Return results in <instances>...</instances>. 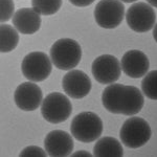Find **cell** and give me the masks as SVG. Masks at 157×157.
I'll list each match as a JSON object with an SVG mask.
<instances>
[{"mask_svg": "<svg viewBox=\"0 0 157 157\" xmlns=\"http://www.w3.org/2000/svg\"><path fill=\"white\" fill-rule=\"evenodd\" d=\"M125 15V6L121 0H101L94 9L95 22L105 29L120 26Z\"/></svg>", "mask_w": 157, "mask_h": 157, "instance_id": "7", "label": "cell"}, {"mask_svg": "<svg viewBox=\"0 0 157 157\" xmlns=\"http://www.w3.org/2000/svg\"><path fill=\"white\" fill-rule=\"evenodd\" d=\"M63 0H32V6L43 16L57 14L62 6Z\"/></svg>", "mask_w": 157, "mask_h": 157, "instance_id": "17", "label": "cell"}, {"mask_svg": "<svg viewBox=\"0 0 157 157\" xmlns=\"http://www.w3.org/2000/svg\"><path fill=\"white\" fill-rule=\"evenodd\" d=\"M121 2H126V3H134V2H136L137 0H121Z\"/></svg>", "mask_w": 157, "mask_h": 157, "instance_id": "25", "label": "cell"}, {"mask_svg": "<svg viewBox=\"0 0 157 157\" xmlns=\"http://www.w3.org/2000/svg\"><path fill=\"white\" fill-rule=\"evenodd\" d=\"M152 136V130L148 121L138 116L128 118L123 124L120 132L121 143L127 148L137 149L145 146Z\"/></svg>", "mask_w": 157, "mask_h": 157, "instance_id": "4", "label": "cell"}, {"mask_svg": "<svg viewBox=\"0 0 157 157\" xmlns=\"http://www.w3.org/2000/svg\"><path fill=\"white\" fill-rule=\"evenodd\" d=\"M102 103L110 113L132 116L143 109L145 98L135 86L113 83L104 89Z\"/></svg>", "mask_w": 157, "mask_h": 157, "instance_id": "1", "label": "cell"}, {"mask_svg": "<svg viewBox=\"0 0 157 157\" xmlns=\"http://www.w3.org/2000/svg\"><path fill=\"white\" fill-rule=\"evenodd\" d=\"M94 156H118L124 155V150L121 143L114 137L105 136L98 138L93 148Z\"/></svg>", "mask_w": 157, "mask_h": 157, "instance_id": "15", "label": "cell"}, {"mask_svg": "<svg viewBox=\"0 0 157 157\" xmlns=\"http://www.w3.org/2000/svg\"><path fill=\"white\" fill-rule=\"evenodd\" d=\"M147 1H148V3L150 4V6L157 7V0H147Z\"/></svg>", "mask_w": 157, "mask_h": 157, "instance_id": "24", "label": "cell"}, {"mask_svg": "<svg viewBox=\"0 0 157 157\" xmlns=\"http://www.w3.org/2000/svg\"><path fill=\"white\" fill-rule=\"evenodd\" d=\"M141 90L150 100L157 101V70H152L141 81Z\"/></svg>", "mask_w": 157, "mask_h": 157, "instance_id": "18", "label": "cell"}, {"mask_svg": "<svg viewBox=\"0 0 157 157\" xmlns=\"http://www.w3.org/2000/svg\"><path fill=\"white\" fill-rule=\"evenodd\" d=\"M18 30L10 24L2 23L0 26V34H1V47L0 52L2 54L13 52L17 47L19 43Z\"/></svg>", "mask_w": 157, "mask_h": 157, "instance_id": "16", "label": "cell"}, {"mask_svg": "<svg viewBox=\"0 0 157 157\" xmlns=\"http://www.w3.org/2000/svg\"><path fill=\"white\" fill-rule=\"evenodd\" d=\"M72 112L69 98L60 92H52L46 95L41 105V114L50 124H61L68 120Z\"/></svg>", "mask_w": 157, "mask_h": 157, "instance_id": "6", "label": "cell"}, {"mask_svg": "<svg viewBox=\"0 0 157 157\" xmlns=\"http://www.w3.org/2000/svg\"><path fill=\"white\" fill-rule=\"evenodd\" d=\"M127 24L135 33H148L156 24V14L152 6L145 2H135L127 10Z\"/></svg>", "mask_w": 157, "mask_h": 157, "instance_id": "8", "label": "cell"}, {"mask_svg": "<svg viewBox=\"0 0 157 157\" xmlns=\"http://www.w3.org/2000/svg\"><path fill=\"white\" fill-rule=\"evenodd\" d=\"M13 25L23 35L36 34L41 27V14L34 7H23L15 12L12 18Z\"/></svg>", "mask_w": 157, "mask_h": 157, "instance_id": "14", "label": "cell"}, {"mask_svg": "<svg viewBox=\"0 0 157 157\" xmlns=\"http://www.w3.org/2000/svg\"><path fill=\"white\" fill-rule=\"evenodd\" d=\"M1 1V15H0V19L1 22L9 21L10 19L13 18L15 14V4L14 0H0Z\"/></svg>", "mask_w": 157, "mask_h": 157, "instance_id": "19", "label": "cell"}, {"mask_svg": "<svg viewBox=\"0 0 157 157\" xmlns=\"http://www.w3.org/2000/svg\"><path fill=\"white\" fill-rule=\"evenodd\" d=\"M153 37H154V39H155V41L157 43V22H156L155 26H154V29H153Z\"/></svg>", "mask_w": 157, "mask_h": 157, "instance_id": "23", "label": "cell"}, {"mask_svg": "<svg viewBox=\"0 0 157 157\" xmlns=\"http://www.w3.org/2000/svg\"><path fill=\"white\" fill-rule=\"evenodd\" d=\"M121 69L125 75L132 78H139L146 75L150 68V61L145 52L132 49L125 52L121 61Z\"/></svg>", "mask_w": 157, "mask_h": 157, "instance_id": "12", "label": "cell"}, {"mask_svg": "<svg viewBox=\"0 0 157 157\" xmlns=\"http://www.w3.org/2000/svg\"><path fill=\"white\" fill-rule=\"evenodd\" d=\"M103 128V121L100 116L90 111H85L73 117L70 131L77 140L89 144L101 137Z\"/></svg>", "mask_w": 157, "mask_h": 157, "instance_id": "3", "label": "cell"}, {"mask_svg": "<svg viewBox=\"0 0 157 157\" xmlns=\"http://www.w3.org/2000/svg\"><path fill=\"white\" fill-rule=\"evenodd\" d=\"M121 65L114 56L102 55L93 61L91 72L95 81L104 85H110L118 81L121 75Z\"/></svg>", "mask_w": 157, "mask_h": 157, "instance_id": "9", "label": "cell"}, {"mask_svg": "<svg viewBox=\"0 0 157 157\" xmlns=\"http://www.w3.org/2000/svg\"><path fill=\"white\" fill-rule=\"evenodd\" d=\"M14 100L17 107L23 111H35L41 107L43 93L35 82H25L16 88Z\"/></svg>", "mask_w": 157, "mask_h": 157, "instance_id": "10", "label": "cell"}, {"mask_svg": "<svg viewBox=\"0 0 157 157\" xmlns=\"http://www.w3.org/2000/svg\"><path fill=\"white\" fill-rule=\"evenodd\" d=\"M44 148L49 156H69L73 150V139L65 131L54 130L45 137Z\"/></svg>", "mask_w": 157, "mask_h": 157, "instance_id": "13", "label": "cell"}, {"mask_svg": "<svg viewBox=\"0 0 157 157\" xmlns=\"http://www.w3.org/2000/svg\"><path fill=\"white\" fill-rule=\"evenodd\" d=\"M46 155H47L46 151H44L43 149L37 146L26 147V148H24L19 154V156H43V157H45Z\"/></svg>", "mask_w": 157, "mask_h": 157, "instance_id": "20", "label": "cell"}, {"mask_svg": "<svg viewBox=\"0 0 157 157\" xmlns=\"http://www.w3.org/2000/svg\"><path fill=\"white\" fill-rule=\"evenodd\" d=\"M71 156H91V153L87 151H78V152H75L73 154H71Z\"/></svg>", "mask_w": 157, "mask_h": 157, "instance_id": "22", "label": "cell"}, {"mask_svg": "<svg viewBox=\"0 0 157 157\" xmlns=\"http://www.w3.org/2000/svg\"><path fill=\"white\" fill-rule=\"evenodd\" d=\"M49 55L52 64L58 69L71 70L78 66L82 59V48L75 40L62 38L52 44Z\"/></svg>", "mask_w": 157, "mask_h": 157, "instance_id": "2", "label": "cell"}, {"mask_svg": "<svg viewBox=\"0 0 157 157\" xmlns=\"http://www.w3.org/2000/svg\"><path fill=\"white\" fill-rule=\"evenodd\" d=\"M21 71L26 80L35 83L43 82L52 71V61L45 52H29L22 60Z\"/></svg>", "mask_w": 157, "mask_h": 157, "instance_id": "5", "label": "cell"}, {"mask_svg": "<svg viewBox=\"0 0 157 157\" xmlns=\"http://www.w3.org/2000/svg\"><path fill=\"white\" fill-rule=\"evenodd\" d=\"M64 92L69 98L81 100L89 94L91 90L90 78L78 69H71L64 75L62 81Z\"/></svg>", "mask_w": 157, "mask_h": 157, "instance_id": "11", "label": "cell"}, {"mask_svg": "<svg viewBox=\"0 0 157 157\" xmlns=\"http://www.w3.org/2000/svg\"><path fill=\"white\" fill-rule=\"evenodd\" d=\"M95 0H69V2L71 4H73L75 6L78 7H85V6H89L94 2Z\"/></svg>", "mask_w": 157, "mask_h": 157, "instance_id": "21", "label": "cell"}]
</instances>
